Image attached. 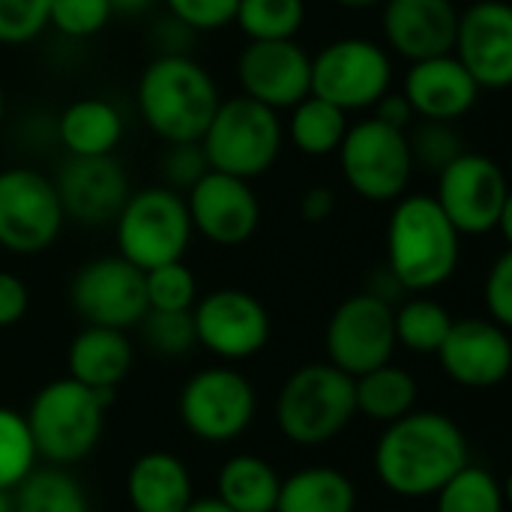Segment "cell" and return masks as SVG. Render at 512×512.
<instances>
[{
    "instance_id": "83f0119b",
    "label": "cell",
    "mask_w": 512,
    "mask_h": 512,
    "mask_svg": "<svg viewBox=\"0 0 512 512\" xmlns=\"http://www.w3.org/2000/svg\"><path fill=\"white\" fill-rule=\"evenodd\" d=\"M420 387L411 372L402 366L384 363L360 378H354V405L357 414L375 420V423H393L417 408Z\"/></svg>"
},
{
    "instance_id": "f907efd6",
    "label": "cell",
    "mask_w": 512,
    "mask_h": 512,
    "mask_svg": "<svg viewBox=\"0 0 512 512\" xmlns=\"http://www.w3.org/2000/svg\"><path fill=\"white\" fill-rule=\"evenodd\" d=\"M0 512H15L12 489H0Z\"/></svg>"
},
{
    "instance_id": "7dc6e473",
    "label": "cell",
    "mask_w": 512,
    "mask_h": 512,
    "mask_svg": "<svg viewBox=\"0 0 512 512\" xmlns=\"http://www.w3.org/2000/svg\"><path fill=\"white\" fill-rule=\"evenodd\" d=\"M159 0H108L114 15H126V18H138L144 12H150Z\"/></svg>"
},
{
    "instance_id": "30bf717a",
    "label": "cell",
    "mask_w": 512,
    "mask_h": 512,
    "mask_svg": "<svg viewBox=\"0 0 512 512\" xmlns=\"http://www.w3.org/2000/svg\"><path fill=\"white\" fill-rule=\"evenodd\" d=\"M393 90V54L366 36H339L312 57V96L351 111L372 108Z\"/></svg>"
},
{
    "instance_id": "9a60e30c",
    "label": "cell",
    "mask_w": 512,
    "mask_h": 512,
    "mask_svg": "<svg viewBox=\"0 0 512 512\" xmlns=\"http://www.w3.org/2000/svg\"><path fill=\"white\" fill-rule=\"evenodd\" d=\"M192 324L198 345L225 363L261 354L273 330L264 303L243 288H219L195 300Z\"/></svg>"
},
{
    "instance_id": "7c38bea8",
    "label": "cell",
    "mask_w": 512,
    "mask_h": 512,
    "mask_svg": "<svg viewBox=\"0 0 512 512\" xmlns=\"http://www.w3.org/2000/svg\"><path fill=\"white\" fill-rule=\"evenodd\" d=\"M177 408L189 435L207 444H228L252 426L258 396L243 372L213 366L186 381Z\"/></svg>"
},
{
    "instance_id": "603a6c76",
    "label": "cell",
    "mask_w": 512,
    "mask_h": 512,
    "mask_svg": "<svg viewBox=\"0 0 512 512\" xmlns=\"http://www.w3.org/2000/svg\"><path fill=\"white\" fill-rule=\"evenodd\" d=\"M132 360L135 351L126 330L90 327V324L75 333L66 351L69 378L108 396H114V390L129 378Z\"/></svg>"
},
{
    "instance_id": "f546056e",
    "label": "cell",
    "mask_w": 512,
    "mask_h": 512,
    "mask_svg": "<svg viewBox=\"0 0 512 512\" xmlns=\"http://www.w3.org/2000/svg\"><path fill=\"white\" fill-rule=\"evenodd\" d=\"M15 512H90L84 486L66 468H33L12 489Z\"/></svg>"
},
{
    "instance_id": "6da1fadb",
    "label": "cell",
    "mask_w": 512,
    "mask_h": 512,
    "mask_svg": "<svg viewBox=\"0 0 512 512\" xmlns=\"http://www.w3.org/2000/svg\"><path fill=\"white\" fill-rule=\"evenodd\" d=\"M471 462L462 426L438 411H411L387 423L375 444L381 486L405 501L435 498L438 489Z\"/></svg>"
},
{
    "instance_id": "681fc988",
    "label": "cell",
    "mask_w": 512,
    "mask_h": 512,
    "mask_svg": "<svg viewBox=\"0 0 512 512\" xmlns=\"http://www.w3.org/2000/svg\"><path fill=\"white\" fill-rule=\"evenodd\" d=\"M183 512H234L231 507H225L219 498H201V501H192Z\"/></svg>"
},
{
    "instance_id": "d6a6232c",
    "label": "cell",
    "mask_w": 512,
    "mask_h": 512,
    "mask_svg": "<svg viewBox=\"0 0 512 512\" xmlns=\"http://www.w3.org/2000/svg\"><path fill=\"white\" fill-rule=\"evenodd\" d=\"M501 480L477 465H465L435 495V512H504Z\"/></svg>"
},
{
    "instance_id": "e0dca14e",
    "label": "cell",
    "mask_w": 512,
    "mask_h": 512,
    "mask_svg": "<svg viewBox=\"0 0 512 512\" xmlns=\"http://www.w3.org/2000/svg\"><path fill=\"white\" fill-rule=\"evenodd\" d=\"M237 81L243 96L291 111L312 93V54L297 39L246 42L237 57Z\"/></svg>"
},
{
    "instance_id": "ab89813d",
    "label": "cell",
    "mask_w": 512,
    "mask_h": 512,
    "mask_svg": "<svg viewBox=\"0 0 512 512\" xmlns=\"http://www.w3.org/2000/svg\"><path fill=\"white\" fill-rule=\"evenodd\" d=\"M210 171L207 156L198 141H183V144H168L159 162L162 186L186 195L204 174Z\"/></svg>"
},
{
    "instance_id": "52a82bcc",
    "label": "cell",
    "mask_w": 512,
    "mask_h": 512,
    "mask_svg": "<svg viewBox=\"0 0 512 512\" xmlns=\"http://www.w3.org/2000/svg\"><path fill=\"white\" fill-rule=\"evenodd\" d=\"M435 201L462 237L498 234L512 243V195L504 168L486 156L465 150L438 171Z\"/></svg>"
},
{
    "instance_id": "74e56055",
    "label": "cell",
    "mask_w": 512,
    "mask_h": 512,
    "mask_svg": "<svg viewBox=\"0 0 512 512\" xmlns=\"http://www.w3.org/2000/svg\"><path fill=\"white\" fill-rule=\"evenodd\" d=\"M114 18L108 0H51L48 27L66 39H90Z\"/></svg>"
},
{
    "instance_id": "8992f818",
    "label": "cell",
    "mask_w": 512,
    "mask_h": 512,
    "mask_svg": "<svg viewBox=\"0 0 512 512\" xmlns=\"http://www.w3.org/2000/svg\"><path fill=\"white\" fill-rule=\"evenodd\" d=\"M357 417L354 378L333 363H309L288 375L276 399L279 432L297 447H324Z\"/></svg>"
},
{
    "instance_id": "e575fe53",
    "label": "cell",
    "mask_w": 512,
    "mask_h": 512,
    "mask_svg": "<svg viewBox=\"0 0 512 512\" xmlns=\"http://www.w3.org/2000/svg\"><path fill=\"white\" fill-rule=\"evenodd\" d=\"M147 309L159 312H192L198 300V279L183 261L159 264L144 273Z\"/></svg>"
},
{
    "instance_id": "7a4b0ae2",
    "label": "cell",
    "mask_w": 512,
    "mask_h": 512,
    "mask_svg": "<svg viewBox=\"0 0 512 512\" xmlns=\"http://www.w3.org/2000/svg\"><path fill=\"white\" fill-rule=\"evenodd\" d=\"M462 258V234L435 195H402L387 219V270L405 294H429L453 279Z\"/></svg>"
},
{
    "instance_id": "5b68a950",
    "label": "cell",
    "mask_w": 512,
    "mask_h": 512,
    "mask_svg": "<svg viewBox=\"0 0 512 512\" xmlns=\"http://www.w3.org/2000/svg\"><path fill=\"white\" fill-rule=\"evenodd\" d=\"M198 144L210 171L255 180L279 162L285 147V123L279 111L240 93L219 102Z\"/></svg>"
},
{
    "instance_id": "8fae6325",
    "label": "cell",
    "mask_w": 512,
    "mask_h": 512,
    "mask_svg": "<svg viewBox=\"0 0 512 512\" xmlns=\"http://www.w3.org/2000/svg\"><path fill=\"white\" fill-rule=\"evenodd\" d=\"M63 225L66 216L51 177L27 165L0 171V249L39 255L57 243Z\"/></svg>"
},
{
    "instance_id": "b9f144b4",
    "label": "cell",
    "mask_w": 512,
    "mask_h": 512,
    "mask_svg": "<svg viewBox=\"0 0 512 512\" xmlns=\"http://www.w3.org/2000/svg\"><path fill=\"white\" fill-rule=\"evenodd\" d=\"M483 300H486V312L495 324L512 327V252L504 249L498 255V261L492 264V270L486 273V285H483Z\"/></svg>"
},
{
    "instance_id": "8d00e7d4",
    "label": "cell",
    "mask_w": 512,
    "mask_h": 512,
    "mask_svg": "<svg viewBox=\"0 0 512 512\" xmlns=\"http://www.w3.org/2000/svg\"><path fill=\"white\" fill-rule=\"evenodd\" d=\"M138 327H141V339L147 342V348L156 351L159 357H186L198 345L192 312L147 309V315L138 321Z\"/></svg>"
},
{
    "instance_id": "d4e9b609",
    "label": "cell",
    "mask_w": 512,
    "mask_h": 512,
    "mask_svg": "<svg viewBox=\"0 0 512 512\" xmlns=\"http://www.w3.org/2000/svg\"><path fill=\"white\" fill-rule=\"evenodd\" d=\"M123 132V111L105 96H81L54 117V135L69 156H111Z\"/></svg>"
},
{
    "instance_id": "d6986e66",
    "label": "cell",
    "mask_w": 512,
    "mask_h": 512,
    "mask_svg": "<svg viewBox=\"0 0 512 512\" xmlns=\"http://www.w3.org/2000/svg\"><path fill=\"white\" fill-rule=\"evenodd\" d=\"M453 54L474 75L480 90L512 84V9L507 0H477L459 9Z\"/></svg>"
},
{
    "instance_id": "4316f807",
    "label": "cell",
    "mask_w": 512,
    "mask_h": 512,
    "mask_svg": "<svg viewBox=\"0 0 512 512\" xmlns=\"http://www.w3.org/2000/svg\"><path fill=\"white\" fill-rule=\"evenodd\" d=\"M282 477L276 468L252 453L231 456L216 474V498L234 512H273Z\"/></svg>"
},
{
    "instance_id": "ffe728a7",
    "label": "cell",
    "mask_w": 512,
    "mask_h": 512,
    "mask_svg": "<svg viewBox=\"0 0 512 512\" xmlns=\"http://www.w3.org/2000/svg\"><path fill=\"white\" fill-rule=\"evenodd\" d=\"M450 381L468 390H489L510 378L512 339L510 330L492 318L453 321L444 345L435 354Z\"/></svg>"
},
{
    "instance_id": "1f68e13d",
    "label": "cell",
    "mask_w": 512,
    "mask_h": 512,
    "mask_svg": "<svg viewBox=\"0 0 512 512\" xmlns=\"http://www.w3.org/2000/svg\"><path fill=\"white\" fill-rule=\"evenodd\" d=\"M234 24L246 42L297 39L306 24V0H240Z\"/></svg>"
},
{
    "instance_id": "2e32d148",
    "label": "cell",
    "mask_w": 512,
    "mask_h": 512,
    "mask_svg": "<svg viewBox=\"0 0 512 512\" xmlns=\"http://www.w3.org/2000/svg\"><path fill=\"white\" fill-rule=\"evenodd\" d=\"M183 198L192 231L213 246H243L261 225V201L252 189V180L207 171Z\"/></svg>"
},
{
    "instance_id": "d590c367",
    "label": "cell",
    "mask_w": 512,
    "mask_h": 512,
    "mask_svg": "<svg viewBox=\"0 0 512 512\" xmlns=\"http://www.w3.org/2000/svg\"><path fill=\"white\" fill-rule=\"evenodd\" d=\"M408 144H411L414 168L432 171V174L444 171L459 153H465L462 135L456 132L453 123H444V120H420V123H411Z\"/></svg>"
},
{
    "instance_id": "9c48e42d",
    "label": "cell",
    "mask_w": 512,
    "mask_h": 512,
    "mask_svg": "<svg viewBox=\"0 0 512 512\" xmlns=\"http://www.w3.org/2000/svg\"><path fill=\"white\" fill-rule=\"evenodd\" d=\"M336 153L342 177L357 198L369 204H393L408 195L417 171L408 132L366 117L348 126Z\"/></svg>"
},
{
    "instance_id": "277c9868",
    "label": "cell",
    "mask_w": 512,
    "mask_h": 512,
    "mask_svg": "<svg viewBox=\"0 0 512 512\" xmlns=\"http://www.w3.org/2000/svg\"><path fill=\"white\" fill-rule=\"evenodd\" d=\"M111 399L114 396L96 393L69 375L45 384L24 414L39 459L57 468L84 462L99 447Z\"/></svg>"
},
{
    "instance_id": "5bb4252c",
    "label": "cell",
    "mask_w": 512,
    "mask_h": 512,
    "mask_svg": "<svg viewBox=\"0 0 512 512\" xmlns=\"http://www.w3.org/2000/svg\"><path fill=\"white\" fill-rule=\"evenodd\" d=\"M69 303L90 327L129 330L147 315L144 270L120 255H102L78 267L69 282Z\"/></svg>"
},
{
    "instance_id": "4fadbf2b",
    "label": "cell",
    "mask_w": 512,
    "mask_h": 512,
    "mask_svg": "<svg viewBox=\"0 0 512 512\" xmlns=\"http://www.w3.org/2000/svg\"><path fill=\"white\" fill-rule=\"evenodd\" d=\"M327 363L351 378H360L384 363H393L396 327L393 306L381 297L360 291L336 306L327 324Z\"/></svg>"
},
{
    "instance_id": "60d3db41",
    "label": "cell",
    "mask_w": 512,
    "mask_h": 512,
    "mask_svg": "<svg viewBox=\"0 0 512 512\" xmlns=\"http://www.w3.org/2000/svg\"><path fill=\"white\" fill-rule=\"evenodd\" d=\"M240 0H162L165 12L195 33H216L234 24Z\"/></svg>"
},
{
    "instance_id": "ba28073f",
    "label": "cell",
    "mask_w": 512,
    "mask_h": 512,
    "mask_svg": "<svg viewBox=\"0 0 512 512\" xmlns=\"http://www.w3.org/2000/svg\"><path fill=\"white\" fill-rule=\"evenodd\" d=\"M192 234L186 198L168 186H144L129 192L114 219L117 255L144 273L159 264L183 261Z\"/></svg>"
},
{
    "instance_id": "484cf974",
    "label": "cell",
    "mask_w": 512,
    "mask_h": 512,
    "mask_svg": "<svg viewBox=\"0 0 512 512\" xmlns=\"http://www.w3.org/2000/svg\"><path fill=\"white\" fill-rule=\"evenodd\" d=\"M357 486L339 468L315 465L282 480L273 512H354Z\"/></svg>"
},
{
    "instance_id": "7402d4cb",
    "label": "cell",
    "mask_w": 512,
    "mask_h": 512,
    "mask_svg": "<svg viewBox=\"0 0 512 512\" xmlns=\"http://www.w3.org/2000/svg\"><path fill=\"white\" fill-rule=\"evenodd\" d=\"M402 93L420 120L456 123L474 111L483 90L474 81V75L459 63V57L450 51V54L414 60L402 78Z\"/></svg>"
},
{
    "instance_id": "cb8c5ba5",
    "label": "cell",
    "mask_w": 512,
    "mask_h": 512,
    "mask_svg": "<svg viewBox=\"0 0 512 512\" xmlns=\"http://www.w3.org/2000/svg\"><path fill=\"white\" fill-rule=\"evenodd\" d=\"M126 501L132 512H183L195 501L186 462L168 450L138 456L126 474Z\"/></svg>"
},
{
    "instance_id": "836d02e7",
    "label": "cell",
    "mask_w": 512,
    "mask_h": 512,
    "mask_svg": "<svg viewBox=\"0 0 512 512\" xmlns=\"http://www.w3.org/2000/svg\"><path fill=\"white\" fill-rule=\"evenodd\" d=\"M39 462L24 414L0 408V489H15Z\"/></svg>"
},
{
    "instance_id": "3957f363",
    "label": "cell",
    "mask_w": 512,
    "mask_h": 512,
    "mask_svg": "<svg viewBox=\"0 0 512 512\" xmlns=\"http://www.w3.org/2000/svg\"><path fill=\"white\" fill-rule=\"evenodd\" d=\"M219 102L216 78L192 54H156L135 87L144 126L165 144L201 141Z\"/></svg>"
},
{
    "instance_id": "816d5d0a",
    "label": "cell",
    "mask_w": 512,
    "mask_h": 512,
    "mask_svg": "<svg viewBox=\"0 0 512 512\" xmlns=\"http://www.w3.org/2000/svg\"><path fill=\"white\" fill-rule=\"evenodd\" d=\"M6 120V93H3V84H0V126Z\"/></svg>"
},
{
    "instance_id": "ac0fdd59",
    "label": "cell",
    "mask_w": 512,
    "mask_h": 512,
    "mask_svg": "<svg viewBox=\"0 0 512 512\" xmlns=\"http://www.w3.org/2000/svg\"><path fill=\"white\" fill-rule=\"evenodd\" d=\"M54 189L63 207L66 222H78L87 228L114 225L117 213L129 198V174L120 159L111 156H66Z\"/></svg>"
},
{
    "instance_id": "ee69618b",
    "label": "cell",
    "mask_w": 512,
    "mask_h": 512,
    "mask_svg": "<svg viewBox=\"0 0 512 512\" xmlns=\"http://www.w3.org/2000/svg\"><path fill=\"white\" fill-rule=\"evenodd\" d=\"M30 309V291L27 285L9 273V270H0V330L6 327H15Z\"/></svg>"
},
{
    "instance_id": "bcb514c9",
    "label": "cell",
    "mask_w": 512,
    "mask_h": 512,
    "mask_svg": "<svg viewBox=\"0 0 512 512\" xmlns=\"http://www.w3.org/2000/svg\"><path fill=\"white\" fill-rule=\"evenodd\" d=\"M336 213V192L324 183L318 186H309L300 198V216L312 225L318 222H327L330 216Z\"/></svg>"
},
{
    "instance_id": "4dcf8cb0",
    "label": "cell",
    "mask_w": 512,
    "mask_h": 512,
    "mask_svg": "<svg viewBox=\"0 0 512 512\" xmlns=\"http://www.w3.org/2000/svg\"><path fill=\"white\" fill-rule=\"evenodd\" d=\"M393 327H396V345H402L411 354L429 357L438 354V348L444 345L453 327V315L438 300L426 294H411L393 309Z\"/></svg>"
},
{
    "instance_id": "f1b7e54d",
    "label": "cell",
    "mask_w": 512,
    "mask_h": 512,
    "mask_svg": "<svg viewBox=\"0 0 512 512\" xmlns=\"http://www.w3.org/2000/svg\"><path fill=\"white\" fill-rule=\"evenodd\" d=\"M348 126H351V120L342 108L309 93L303 102H297L291 108V117L285 123V138L303 156L321 159V156H333L339 150Z\"/></svg>"
},
{
    "instance_id": "f6af8a7d",
    "label": "cell",
    "mask_w": 512,
    "mask_h": 512,
    "mask_svg": "<svg viewBox=\"0 0 512 512\" xmlns=\"http://www.w3.org/2000/svg\"><path fill=\"white\" fill-rule=\"evenodd\" d=\"M372 117L375 120H381V123H387V126H393V129H402V132H408L411 129V123L417 120V114H414V108H411V102L405 99V93L402 90H387L375 105H372Z\"/></svg>"
},
{
    "instance_id": "f35d334b",
    "label": "cell",
    "mask_w": 512,
    "mask_h": 512,
    "mask_svg": "<svg viewBox=\"0 0 512 512\" xmlns=\"http://www.w3.org/2000/svg\"><path fill=\"white\" fill-rule=\"evenodd\" d=\"M51 0H0V45H27L48 30Z\"/></svg>"
},
{
    "instance_id": "44dd1931",
    "label": "cell",
    "mask_w": 512,
    "mask_h": 512,
    "mask_svg": "<svg viewBox=\"0 0 512 512\" xmlns=\"http://www.w3.org/2000/svg\"><path fill=\"white\" fill-rule=\"evenodd\" d=\"M459 24L453 0H387L381 6V30L387 51L408 63L450 54Z\"/></svg>"
},
{
    "instance_id": "c3c4849f",
    "label": "cell",
    "mask_w": 512,
    "mask_h": 512,
    "mask_svg": "<svg viewBox=\"0 0 512 512\" xmlns=\"http://www.w3.org/2000/svg\"><path fill=\"white\" fill-rule=\"evenodd\" d=\"M387 0H333V6L348 9V12H369V9H381Z\"/></svg>"
},
{
    "instance_id": "7bdbcfd3",
    "label": "cell",
    "mask_w": 512,
    "mask_h": 512,
    "mask_svg": "<svg viewBox=\"0 0 512 512\" xmlns=\"http://www.w3.org/2000/svg\"><path fill=\"white\" fill-rule=\"evenodd\" d=\"M195 36L198 33L192 27H186L168 12H162L150 27V45L156 48V54H189L195 45Z\"/></svg>"
}]
</instances>
